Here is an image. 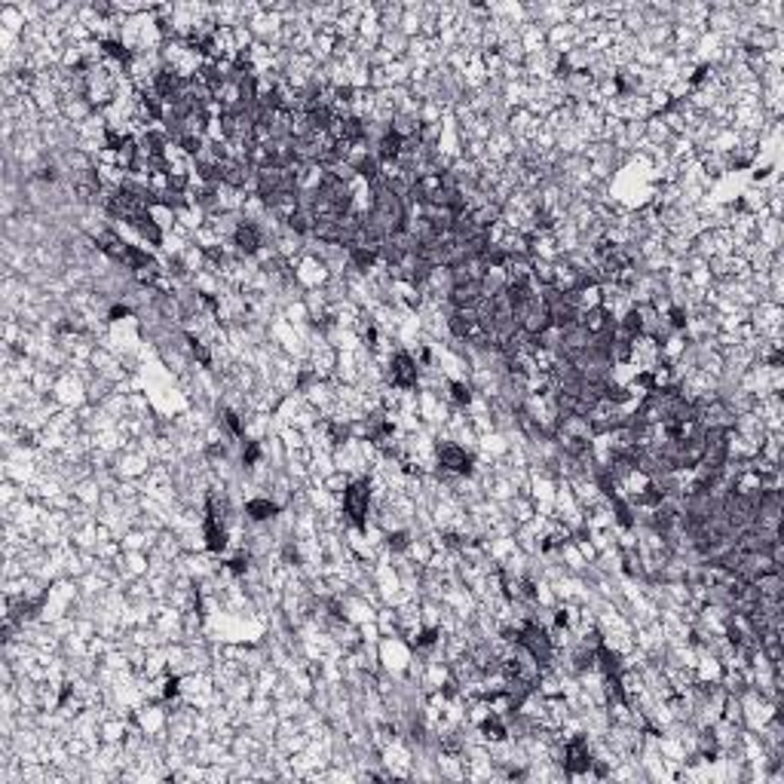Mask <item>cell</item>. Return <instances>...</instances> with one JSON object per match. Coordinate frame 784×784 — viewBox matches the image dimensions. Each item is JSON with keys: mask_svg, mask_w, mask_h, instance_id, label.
Returning a JSON list of instances; mask_svg holds the SVG:
<instances>
[{"mask_svg": "<svg viewBox=\"0 0 784 784\" xmlns=\"http://www.w3.org/2000/svg\"><path fill=\"white\" fill-rule=\"evenodd\" d=\"M518 644H521V650L530 655L533 662L539 665H548L552 662V653H554V640L548 637V631L543 628L539 622H524L521 625V637H518Z\"/></svg>", "mask_w": 784, "mask_h": 784, "instance_id": "6da1fadb", "label": "cell"}, {"mask_svg": "<svg viewBox=\"0 0 784 784\" xmlns=\"http://www.w3.org/2000/svg\"><path fill=\"white\" fill-rule=\"evenodd\" d=\"M368 500H371V484L368 481H353L344 490V512L355 527L368 524Z\"/></svg>", "mask_w": 784, "mask_h": 784, "instance_id": "7a4b0ae2", "label": "cell"}, {"mask_svg": "<svg viewBox=\"0 0 784 784\" xmlns=\"http://www.w3.org/2000/svg\"><path fill=\"white\" fill-rule=\"evenodd\" d=\"M591 766H595V760H591V754H588V738L573 736L564 745V772L567 775H582V772H588Z\"/></svg>", "mask_w": 784, "mask_h": 784, "instance_id": "3957f363", "label": "cell"}, {"mask_svg": "<svg viewBox=\"0 0 784 784\" xmlns=\"http://www.w3.org/2000/svg\"><path fill=\"white\" fill-rule=\"evenodd\" d=\"M389 380L398 389H414L417 383V362L408 353H395L389 362Z\"/></svg>", "mask_w": 784, "mask_h": 784, "instance_id": "277c9868", "label": "cell"}, {"mask_svg": "<svg viewBox=\"0 0 784 784\" xmlns=\"http://www.w3.org/2000/svg\"><path fill=\"white\" fill-rule=\"evenodd\" d=\"M438 463H441V469H447V472H457V475L472 472V457H469L460 445H454V441H447V445L438 447Z\"/></svg>", "mask_w": 784, "mask_h": 784, "instance_id": "5b68a950", "label": "cell"}, {"mask_svg": "<svg viewBox=\"0 0 784 784\" xmlns=\"http://www.w3.org/2000/svg\"><path fill=\"white\" fill-rule=\"evenodd\" d=\"M261 242H263V236H261V230L252 224V221H239V224L233 227V245H236L239 252L254 254L261 248Z\"/></svg>", "mask_w": 784, "mask_h": 784, "instance_id": "8992f818", "label": "cell"}, {"mask_svg": "<svg viewBox=\"0 0 784 784\" xmlns=\"http://www.w3.org/2000/svg\"><path fill=\"white\" fill-rule=\"evenodd\" d=\"M132 227L138 230V236L147 242V245H160L162 242V230H160V224L153 221V215L151 212H144V215H138L132 221Z\"/></svg>", "mask_w": 784, "mask_h": 784, "instance_id": "52a82bcc", "label": "cell"}, {"mask_svg": "<svg viewBox=\"0 0 784 784\" xmlns=\"http://www.w3.org/2000/svg\"><path fill=\"white\" fill-rule=\"evenodd\" d=\"M205 545H209L212 552H221V548L227 545V533H224V527H221L218 515H205Z\"/></svg>", "mask_w": 784, "mask_h": 784, "instance_id": "ba28073f", "label": "cell"}, {"mask_svg": "<svg viewBox=\"0 0 784 784\" xmlns=\"http://www.w3.org/2000/svg\"><path fill=\"white\" fill-rule=\"evenodd\" d=\"M481 736L487 738V741H503L505 736H509V729H505L503 717H500V714H494V711H490V714L481 720Z\"/></svg>", "mask_w": 784, "mask_h": 784, "instance_id": "9c48e42d", "label": "cell"}, {"mask_svg": "<svg viewBox=\"0 0 784 784\" xmlns=\"http://www.w3.org/2000/svg\"><path fill=\"white\" fill-rule=\"evenodd\" d=\"M245 512H248V518H252V521H267V518H273L279 509H276V505L270 503V500H252V503L245 505Z\"/></svg>", "mask_w": 784, "mask_h": 784, "instance_id": "30bf717a", "label": "cell"}, {"mask_svg": "<svg viewBox=\"0 0 784 784\" xmlns=\"http://www.w3.org/2000/svg\"><path fill=\"white\" fill-rule=\"evenodd\" d=\"M451 395L457 404H469L472 402V389L466 386V383H451Z\"/></svg>", "mask_w": 784, "mask_h": 784, "instance_id": "8fae6325", "label": "cell"}, {"mask_svg": "<svg viewBox=\"0 0 784 784\" xmlns=\"http://www.w3.org/2000/svg\"><path fill=\"white\" fill-rule=\"evenodd\" d=\"M187 340H190V349H194V355H196V359H199V362H203V365H205V368H209V365H212V355H209V349H205L203 344H199V340H196V337H187Z\"/></svg>", "mask_w": 784, "mask_h": 784, "instance_id": "7c38bea8", "label": "cell"}, {"mask_svg": "<svg viewBox=\"0 0 784 784\" xmlns=\"http://www.w3.org/2000/svg\"><path fill=\"white\" fill-rule=\"evenodd\" d=\"M224 423H227V429L233 432V436H242V423H239V414H233V411H224Z\"/></svg>", "mask_w": 784, "mask_h": 784, "instance_id": "4fadbf2b", "label": "cell"}, {"mask_svg": "<svg viewBox=\"0 0 784 784\" xmlns=\"http://www.w3.org/2000/svg\"><path fill=\"white\" fill-rule=\"evenodd\" d=\"M178 693H181V680H178V677L166 680V687H162V696H166V698H175Z\"/></svg>", "mask_w": 784, "mask_h": 784, "instance_id": "5bb4252c", "label": "cell"}, {"mask_svg": "<svg viewBox=\"0 0 784 784\" xmlns=\"http://www.w3.org/2000/svg\"><path fill=\"white\" fill-rule=\"evenodd\" d=\"M389 545H392V548H408V533H392V536H389Z\"/></svg>", "mask_w": 784, "mask_h": 784, "instance_id": "9a60e30c", "label": "cell"}, {"mask_svg": "<svg viewBox=\"0 0 784 784\" xmlns=\"http://www.w3.org/2000/svg\"><path fill=\"white\" fill-rule=\"evenodd\" d=\"M245 567H248L245 558H233V561H230V570H233V573H245Z\"/></svg>", "mask_w": 784, "mask_h": 784, "instance_id": "2e32d148", "label": "cell"}, {"mask_svg": "<svg viewBox=\"0 0 784 784\" xmlns=\"http://www.w3.org/2000/svg\"><path fill=\"white\" fill-rule=\"evenodd\" d=\"M254 460H258V445H254V441H252V445H248V451H245V463H248V466H252Z\"/></svg>", "mask_w": 784, "mask_h": 784, "instance_id": "e0dca14e", "label": "cell"}]
</instances>
